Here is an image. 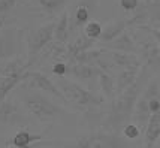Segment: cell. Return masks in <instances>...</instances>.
<instances>
[{"mask_svg": "<svg viewBox=\"0 0 160 148\" xmlns=\"http://www.w3.org/2000/svg\"><path fill=\"white\" fill-rule=\"evenodd\" d=\"M150 79H151V71L145 64H142L138 79L130 87H127L121 93L115 94L114 100L111 102V111H109V115L106 118V126L112 127V129L126 126L127 120L133 114L135 105L139 99L141 93L144 91V88H145V85L148 84Z\"/></svg>", "mask_w": 160, "mask_h": 148, "instance_id": "6da1fadb", "label": "cell"}, {"mask_svg": "<svg viewBox=\"0 0 160 148\" xmlns=\"http://www.w3.org/2000/svg\"><path fill=\"white\" fill-rule=\"evenodd\" d=\"M157 112H160V78H153L141 93L132 115L136 126L145 127L150 117Z\"/></svg>", "mask_w": 160, "mask_h": 148, "instance_id": "7a4b0ae2", "label": "cell"}, {"mask_svg": "<svg viewBox=\"0 0 160 148\" xmlns=\"http://www.w3.org/2000/svg\"><path fill=\"white\" fill-rule=\"evenodd\" d=\"M57 87L64 96L66 102H69L70 105L77 106L79 109H91V108H98L102 106L105 102L103 97H100L93 91L84 88L82 85L78 82H73L70 79H63L60 78L57 81Z\"/></svg>", "mask_w": 160, "mask_h": 148, "instance_id": "3957f363", "label": "cell"}, {"mask_svg": "<svg viewBox=\"0 0 160 148\" xmlns=\"http://www.w3.org/2000/svg\"><path fill=\"white\" fill-rule=\"evenodd\" d=\"M21 103H22V108L26 109V112H28L32 117H35L36 120L42 121V123L56 120L64 114V111L57 103L51 102L48 97L42 96L39 93L22 94Z\"/></svg>", "mask_w": 160, "mask_h": 148, "instance_id": "277c9868", "label": "cell"}, {"mask_svg": "<svg viewBox=\"0 0 160 148\" xmlns=\"http://www.w3.org/2000/svg\"><path fill=\"white\" fill-rule=\"evenodd\" d=\"M64 148H130L129 139L118 133L109 132H93L78 136L68 142Z\"/></svg>", "mask_w": 160, "mask_h": 148, "instance_id": "5b68a950", "label": "cell"}, {"mask_svg": "<svg viewBox=\"0 0 160 148\" xmlns=\"http://www.w3.org/2000/svg\"><path fill=\"white\" fill-rule=\"evenodd\" d=\"M136 35H132L138 54H141V58L145 62V66L151 72L160 71V45L157 43L151 28L148 27H138Z\"/></svg>", "mask_w": 160, "mask_h": 148, "instance_id": "8992f818", "label": "cell"}, {"mask_svg": "<svg viewBox=\"0 0 160 148\" xmlns=\"http://www.w3.org/2000/svg\"><path fill=\"white\" fill-rule=\"evenodd\" d=\"M54 26H56V22H48V24H43L28 33L27 39H26L28 66L35 60V57L39 56L42 49L47 45H49V42L54 39Z\"/></svg>", "mask_w": 160, "mask_h": 148, "instance_id": "52a82bcc", "label": "cell"}, {"mask_svg": "<svg viewBox=\"0 0 160 148\" xmlns=\"http://www.w3.org/2000/svg\"><path fill=\"white\" fill-rule=\"evenodd\" d=\"M22 35L21 28L11 27L0 32V62L17 57L22 51Z\"/></svg>", "mask_w": 160, "mask_h": 148, "instance_id": "ba28073f", "label": "cell"}, {"mask_svg": "<svg viewBox=\"0 0 160 148\" xmlns=\"http://www.w3.org/2000/svg\"><path fill=\"white\" fill-rule=\"evenodd\" d=\"M24 108L15 100L8 99L0 103V124L6 126H22L27 123V117L24 114Z\"/></svg>", "mask_w": 160, "mask_h": 148, "instance_id": "9c48e42d", "label": "cell"}, {"mask_svg": "<svg viewBox=\"0 0 160 148\" xmlns=\"http://www.w3.org/2000/svg\"><path fill=\"white\" fill-rule=\"evenodd\" d=\"M22 84L26 85L27 88H36V90L48 93V94L54 96V97H58L60 100H66L64 96L62 94V91L58 90L57 84H54L47 75H43L41 72H30L28 78Z\"/></svg>", "mask_w": 160, "mask_h": 148, "instance_id": "30bf717a", "label": "cell"}, {"mask_svg": "<svg viewBox=\"0 0 160 148\" xmlns=\"http://www.w3.org/2000/svg\"><path fill=\"white\" fill-rule=\"evenodd\" d=\"M105 48L111 49V51H118V52H127V54H136L138 56V48H136V42L133 39L130 33H121L118 37H115L114 41L105 43Z\"/></svg>", "mask_w": 160, "mask_h": 148, "instance_id": "8fae6325", "label": "cell"}, {"mask_svg": "<svg viewBox=\"0 0 160 148\" xmlns=\"http://www.w3.org/2000/svg\"><path fill=\"white\" fill-rule=\"evenodd\" d=\"M108 58L114 67L127 69V67H133V66H142L136 54H127V52H118V51L108 49Z\"/></svg>", "mask_w": 160, "mask_h": 148, "instance_id": "7c38bea8", "label": "cell"}, {"mask_svg": "<svg viewBox=\"0 0 160 148\" xmlns=\"http://www.w3.org/2000/svg\"><path fill=\"white\" fill-rule=\"evenodd\" d=\"M141 67L142 66L127 67V69H123L117 75V78H115V91H117V94L121 93L123 90H126L127 87H130L138 79V76H139V73H141Z\"/></svg>", "mask_w": 160, "mask_h": 148, "instance_id": "4fadbf2b", "label": "cell"}, {"mask_svg": "<svg viewBox=\"0 0 160 148\" xmlns=\"http://www.w3.org/2000/svg\"><path fill=\"white\" fill-rule=\"evenodd\" d=\"M160 138V112L153 114L145 126V148H153Z\"/></svg>", "mask_w": 160, "mask_h": 148, "instance_id": "5bb4252c", "label": "cell"}, {"mask_svg": "<svg viewBox=\"0 0 160 148\" xmlns=\"http://www.w3.org/2000/svg\"><path fill=\"white\" fill-rule=\"evenodd\" d=\"M94 42H96V41L88 39L85 35L78 36L77 39H75V41H72V42L68 45V48H66L68 58H69L70 62H73V58H75L78 54H81V52H84V51H88V49L93 48Z\"/></svg>", "mask_w": 160, "mask_h": 148, "instance_id": "9a60e30c", "label": "cell"}, {"mask_svg": "<svg viewBox=\"0 0 160 148\" xmlns=\"http://www.w3.org/2000/svg\"><path fill=\"white\" fill-rule=\"evenodd\" d=\"M126 28H127V20H115L103 27V32L99 41H102L103 43L111 42L115 37H118L121 33H124Z\"/></svg>", "mask_w": 160, "mask_h": 148, "instance_id": "2e32d148", "label": "cell"}, {"mask_svg": "<svg viewBox=\"0 0 160 148\" xmlns=\"http://www.w3.org/2000/svg\"><path fill=\"white\" fill-rule=\"evenodd\" d=\"M150 22V7L144 3H139V6L133 11V17L127 20V27H147Z\"/></svg>", "mask_w": 160, "mask_h": 148, "instance_id": "e0dca14e", "label": "cell"}, {"mask_svg": "<svg viewBox=\"0 0 160 148\" xmlns=\"http://www.w3.org/2000/svg\"><path fill=\"white\" fill-rule=\"evenodd\" d=\"M69 28H70V20H69V14L68 12H63L58 18V21H56L54 26V41L57 43H64L68 42L69 39Z\"/></svg>", "mask_w": 160, "mask_h": 148, "instance_id": "ac0fdd59", "label": "cell"}, {"mask_svg": "<svg viewBox=\"0 0 160 148\" xmlns=\"http://www.w3.org/2000/svg\"><path fill=\"white\" fill-rule=\"evenodd\" d=\"M100 69L96 66H91V64H81V63H73L72 66H69L68 73L73 75V76L79 78V79H90L93 76H99Z\"/></svg>", "mask_w": 160, "mask_h": 148, "instance_id": "d6986e66", "label": "cell"}, {"mask_svg": "<svg viewBox=\"0 0 160 148\" xmlns=\"http://www.w3.org/2000/svg\"><path fill=\"white\" fill-rule=\"evenodd\" d=\"M99 81H100V87H102V90L105 93V97L108 99V100H114L115 97V78L111 76L108 72H100L99 73Z\"/></svg>", "mask_w": 160, "mask_h": 148, "instance_id": "ffe728a7", "label": "cell"}, {"mask_svg": "<svg viewBox=\"0 0 160 148\" xmlns=\"http://www.w3.org/2000/svg\"><path fill=\"white\" fill-rule=\"evenodd\" d=\"M42 136L41 135H33V133H28L26 130H21L18 133L15 135L12 138V147L15 148H21V147H27V145H32L33 142L36 141H41Z\"/></svg>", "mask_w": 160, "mask_h": 148, "instance_id": "44dd1931", "label": "cell"}, {"mask_svg": "<svg viewBox=\"0 0 160 148\" xmlns=\"http://www.w3.org/2000/svg\"><path fill=\"white\" fill-rule=\"evenodd\" d=\"M68 2H69V0H38L39 6H41L45 12H48V14H56V12H58L62 7H64V5H66Z\"/></svg>", "mask_w": 160, "mask_h": 148, "instance_id": "7402d4cb", "label": "cell"}, {"mask_svg": "<svg viewBox=\"0 0 160 148\" xmlns=\"http://www.w3.org/2000/svg\"><path fill=\"white\" fill-rule=\"evenodd\" d=\"M102 32H103V27L98 21L87 22L85 27H84V35L87 36L88 39H93V41H99L100 36H102Z\"/></svg>", "mask_w": 160, "mask_h": 148, "instance_id": "603a6c76", "label": "cell"}, {"mask_svg": "<svg viewBox=\"0 0 160 148\" xmlns=\"http://www.w3.org/2000/svg\"><path fill=\"white\" fill-rule=\"evenodd\" d=\"M88 17H90V12H88L87 6H79L77 11H75L72 26H73V27H79V26H82V24H85V22L88 21Z\"/></svg>", "mask_w": 160, "mask_h": 148, "instance_id": "cb8c5ba5", "label": "cell"}, {"mask_svg": "<svg viewBox=\"0 0 160 148\" xmlns=\"http://www.w3.org/2000/svg\"><path fill=\"white\" fill-rule=\"evenodd\" d=\"M148 7H150L151 24H154L156 28H160V0H154V3Z\"/></svg>", "mask_w": 160, "mask_h": 148, "instance_id": "d4e9b609", "label": "cell"}, {"mask_svg": "<svg viewBox=\"0 0 160 148\" xmlns=\"http://www.w3.org/2000/svg\"><path fill=\"white\" fill-rule=\"evenodd\" d=\"M123 136H124L126 139H136L138 136H139V133H141V129L135 123H129V124H126L123 129Z\"/></svg>", "mask_w": 160, "mask_h": 148, "instance_id": "484cf974", "label": "cell"}, {"mask_svg": "<svg viewBox=\"0 0 160 148\" xmlns=\"http://www.w3.org/2000/svg\"><path fill=\"white\" fill-rule=\"evenodd\" d=\"M20 0H0V15L8 14L11 9H14L18 5Z\"/></svg>", "mask_w": 160, "mask_h": 148, "instance_id": "4316f807", "label": "cell"}, {"mask_svg": "<svg viewBox=\"0 0 160 148\" xmlns=\"http://www.w3.org/2000/svg\"><path fill=\"white\" fill-rule=\"evenodd\" d=\"M68 69H69V66L66 63H63V62H57L54 66H52V73L57 75V76L63 78L66 73H68Z\"/></svg>", "mask_w": 160, "mask_h": 148, "instance_id": "83f0119b", "label": "cell"}, {"mask_svg": "<svg viewBox=\"0 0 160 148\" xmlns=\"http://www.w3.org/2000/svg\"><path fill=\"white\" fill-rule=\"evenodd\" d=\"M139 0H120V6L127 12H133L136 7L139 6Z\"/></svg>", "mask_w": 160, "mask_h": 148, "instance_id": "f1b7e54d", "label": "cell"}, {"mask_svg": "<svg viewBox=\"0 0 160 148\" xmlns=\"http://www.w3.org/2000/svg\"><path fill=\"white\" fill-rule=\"evenodd\" d=\"M151 32H153L154 37H156V41H157V43L160 45V28H151Z\"/></svg>", "mask_w": 160, "mask_h": 148, "instance_id": "f546056e", "label": "cell"}, {"mask_svg": "<svg viewBox=\"0 0 160 148\" xmlns=\"http://www.w3.org/2000/svg\"><path fill=\"white\" fill-rule=\"evenodd\" d=\"M5 22H6V17H5V15H0V32L3 30V26H5Z\"/></svg>", "mask_w": 160, "mask_h": 148, "instance_id": "4dcf8cb0", "label": "cell"}, {"mask_svg": "<svg viewBox=\"0 0 160 148\" xmlns=\"http://www.w3.org/2000/svg\"><path fill=\"white\" fill-rule=\"evenodd\" d=\"M141 3H144V5H147V6H151L154 3V0H141Z\"/></svg>", "mask_w": 160, "mask_h": 148, "instance_id": "1f68e13d", "label": "cell"}, {"mask_svg": "<svg viewBox=\"0 0 160 148\" xmlns=\"http://www.w3.org/2000/svg\"><path fill=\"white\" fill-rule=\"evenodd\" d=\"M12 148H15V147H12Z\"/></svg>", "mask_w": 160, "mask_h": 148, "instance_id": "d6a6232c", "label": "cell"}]
</instances>
